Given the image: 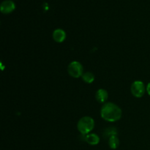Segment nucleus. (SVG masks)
<instances>
[{"instance_id":"1","label":"nucleus","mask_w":150,"mask_h":150,"mask_svg":"<svg viewBox=\"0 0 150 150\" xmlns=\"http://www.w3.org/2000/svg\"><path fill=\"white\" fill-rule=\"evenodd\" d=\"M122 115L121 108L113 103H105L100 109V116L104 120L114 122L120 120Z\"/></svg>"},{"instance_id":"2","label":"nucleus","mask_w":150,"mask_h":150,"mask_svg":"<svg viewBox=\"0 0 150 150\" xmlns=\"http://www.w3.org/2000/svg\"><path fill=\"white\" fill-rule=\"evenodd\" d=\"M95 127V120L91 117H83L79 120L77 124V128L79 131L83 136L90 133V132Z\"/></svg>"},{"instance_id":"3","label":"nucleus","mask_w":150,"mask_h":150,"mask_svg":"<svg viewBox=\"0 0 150 150\" xmlns=\"http://www.w3.org/2000/svg\"><path fill=\"white\" fill-rule=\"evenodd\" d=\"M132 95L134 97L140 98L144 95L146 91V87L143 81H135L130 87Z\"/></svg>"},{"instance_id":"4","label":"nucleus","mask_w":150,"mask_h":150,"mask_svg":"<svg viewBox=\"0 0 150 150\" xmlns=\"http://www.w3.org/2000/svg\"><path fill=\"white\" fill-rule=\"evenodd\" d=\"M83 67L79 62L73 61L69 64L67 71L69 75L73 78H79L83 75Z\"/></svg>"},{"instance_id":"5","label":"nucleus","mask_w":150,"mask_h":150,"mask_svg":"<svg viewBox=\"0 0 150 150\" xmlns=\"http://www.w3.org/2000/svg\"><path fill=\"white\" fill-rule=\"evenodd\" d=\"M16 4L12 0H4L0 5V10L3 14H9L14 11Z\"/></svg>"},{"instance_id":"6","label":"nucleus","mask_w":150,"mask_h":150,"mask_svg":"<svg viewBox=\"0 0 150 150\" xmlns=\"http://www.w3.org/2000/svg\"><path fill=\"white\" fill-rule=\"evenodd\" d=\"M53 39L55 42H62L66 39V32L62 29H57L53 32Z\"/></svg>"},{"instance_id":"7","label":"nucleus","mask_w":150,"mask_h":150,"mask_svg":"<svg viewBox=\"0 0 150 150\" xmlns=\"http://www.w3.org/2000/svg\"><path fill=\"white\" fill-rule=\"evenodd\" d=\"M85 142L91 146H95L100 143V137L96 133H89L85 136Z\"/></svg>"},{"instance_id":"8","label":"nucleus","mask_w":150,"mask_h":150,"mask_svg":"<svg viewBox=\"0 0 150 150\" xmlns=\"http://www.w3.org/2000/svg\"><path fill=\"white\" fill-rule=\"evenodd\" d=\"M95 98L100 103H104L108 98V94L105 89H100L96 92Z\"/></svg>"},{"instance_id":"9","label":"nucleus","mask_w":150,"mask_h":150,"mask_svg":"<svg viewBox=\"0 0 150 150\" xmlns=\"http://www.w3.org/2000/svg\"><path fill=\"white\" fill-rule=\"evenodd\" d=\"M108 146L111 149H116L120 146V140L117 136H112L108 139Z\"/></svg>"},{"instance_id":"10","label":"nucleus","mask_w":150,"mask_h":150,"mask_svg":"<svg viewBox=\"0 0 150 150\" xmlns=\"http://www.w3.org/2000/svg\"><path fill=\"white\" fill-rule=\"evenodd\" d=\"M82 79L87 83H92L95 81V75L91 72H86L82 75Z\"/></svg>"},{"instance_id":"11","label":"nucleus","mask_w":150,"mask_h":150,"mask_svg":"<svg viewBox=\"0 0 150 150\" xmlns=\"http://www.w3.org/2000/svg\"><path fill=\"white\" fill-rule=\"evenodd\" d=\"M104 135H105V137H108V139H109L111 136H117V130L114 127H109L105 130V134Z\"/></svg>"},{"instance_id":"12","label":"nucleus","mask_w":150,"mask_h":150,"mask_svg":"<svg viewBox=\"0 0 150 150\" xmlns=\"http://www.w3.org/2000/svg\"><path fill=\"white\" fill-rule=\"evenodd\" d=\"M146 92L148 93V95H150V82L146 86Z\"/></svg>"}]
</instances>
